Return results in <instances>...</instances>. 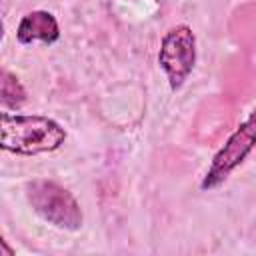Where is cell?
I'll list each match as a JSON object with an SVG mask.
<instances>
[{
  "label": "cell",
  "mask_w": 256,
  "mask_h": 256,
  "mask_svg": "<svg viewBox=\"0 0 256 256\" xmlns=\"http://www.w3.org/2000/svg\"><path fill=\"white\" fill-rule=\"evenodd\" d=\"M60 122L40 114H0V146L18 156H36L58 150L66 142Z\"/></svg>",
  "instance_id": "obj_1"
},
{
  "label": "cell",
  "mask_w": 256,
  "mask_h": 256,
  "mask_svg": "<svg viewBox=\"0 0 256 256\" xmlns=\"http://www.w3.org/2000/svg\"><path fill=\"white\" fill-rule=\"evenodd\" d=\"M26 198L32 210L50 226L68 232H76L82 228V208L74 194L62 184L46 178L32 180L26 186Z\"/></svg>",
  "instance_id": "obj_2"
},
{
  "label": "cell",
  "mask_w": 256,
  "mask_h": 256,
  "mask_svg": "<svg viewBox=\"0 0 256 256\" xmlns=\"http://www.w3.org/2000/svg\"><path fill=\"white\" fill-rule=\"evenodd\" d=\"M256 148V108L250 112V116L228 136L224 146L216 152L212 158V164L208 166L200 188L214 190L220 184L228 180V176L246 160V156Z\"/></svg>",
  "instance_id": "obj_3"
},
{
  "label": "cell",
  "mask_w": 256,
  "mask_h": 256,
  "mask_svg": "<svg viewBox=\"0 0 256 256\" xmlns=\"http://www.w3.org/2000/svg\"><path fill=\"white\" fill-rule=\"evenodd\" d=\"M158 64L166 74L170 90H180L196 64V36L188 24H178L164 34L158 50Z\"/></svg>",
  "instance_id": "obj_4"
},
{
  "label": "cell",
  "mask_w": 256,
  "mask_h": 256,
  "mask_svg": "<svg viewBox=\"0 0 256 256\" xmlns=\"http://www.w3.org/2000/svg\"><path fill=\"white\" fill-rule=\"evenodd\" d=\"M60 38V26L52 12L48 10H32L26 16H22L18 28H16V40L24 46L42 42V44H54Z\"/></svg>",
  "instance_id": "obj_5"
},
{
  "label": "cell",
  "mask_w": 256,
  "mask_h": 256,
  "mask_svg": "<svg viewBox=\"0 0 256 256\" xmlns=\"http://www.w3.org/2000/svg\"><path fill=\"white\" fill-rule=\"evenodd\" d=\"M28 100L26 88L22 86V82L18 80L16 74H12L8 68L0 70V102L4 108L10 110H18L20 106H24Z\"/></svg>",
  "instance_id": "obj_6"
},
{
  "label": "cell",
  "mask_w": 256,
  "mask_h": 256,
  "mask_svg": "<svg viewBox=\"0 0 256 256\" xmlns=\"http://www.w3.org/2000/svg\"><path fill=\"white\" fill-rule=\"evenodd\" d=\"M0 246H2L4 254H8V256H12V254H14V250H12V248H10L8 244H6V240H4V238H0Z\"/></svg>",
  "instance_id": "obj_7"
}]
</instances>
